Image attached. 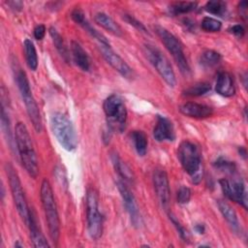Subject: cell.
Listing matches in <instances>:
<instances>
[{"label":"cell","mask_w":248,"mask_h":248,"mask_svg":"<svg viewBox=\"0 0 248 248\" xmlns=\"http://www.w3.org/2000/svg\"><path fill=\"white\" fill-rule=\"evenodd\" d=\"M204 10L211 14V15H215V16H222L227 10V5L225 2L220 1V0H213V1H208L206 2V4L204 5Z\"/></svg>","instance_id":"obj_31"},{"label":"cell","mask_w":248,"mask_h":248,"mask_svg":"<svg viewBox=\"0 0 248 248\" xmlns=\"http://www.w3.org/2000/svg\"><path fill=\"white\" fill-rule=\"evenodd\" d=\"M247 7H248V3L246 1H241L238 4V13L244 20H246L247 18Z\"/></svg>","instance_id":"obj_39"},{"label":"cell","mask_w":248,"mask_h":248,"mask_svg":"<svg viewBox=\"0 0 248 248\" xmlns=\"http://www.w3.org/2000/svg\"><path fill=\"white\" fill-rule=\"evenodd\" d=\"M153 137L157 141H172L175 139V133L172 122L166 116L157 115V122L153 129Z\"/></svg>","instance_id":"obj_16"},{"label":"cell","mask_w":248,"mask_h":248,"mask_svg":"<svg viewBox=\"0 0 248 248\" xmlns=\"http://www.w3.org/2000/svg\"><path fill=\"white\" fill-rule=\"evenodd\" d=\"M177 202L181 204H186L191 199V190L186 186H181L176 193Z\"/></svg>","instance_id":"obj_35"},{"label":"cell","mask_w":248,"mask_h":248,"mask_svg":"<svg viewBox=\"0 0 248 248\" xmlns=\"http://www.w3.org/2000/svg\"><path fill=\"white\" fill-rule=\"evenodd\" d=\"M23 46H24V53H25L26 63L32 71H36L38 68V55H37L36 47H35L33 42L29 39L24 40Z\"/></svg>","instance_id":"obj_26"},{"label":"cell","mask_w":248,"mask_h":248,"mask_svg":"<svg viewBox=\"0 0 248 248\" xmlns=\"http://www.w3.org/2000/svg\"><path fill=\"white\" fill-rule=\"evenodd\" d=\"M94 20L98 25L102 26L104 29L108 30L111 34L118 37H121L123 35V31L120 25L116 21H114L108 15L105 13H97L94 16Z\"/></svg>","instance_id":"obj_23"},{"label":"cell","mask_w":248,"mask_h":248,"mask_svg":"<svg viewBox=\"0 0 248 248\" xmlns=\"http://www.w3.org/2000/svg\"><path fill=\"white\" fill-rule=\"evenodd\" d=\"M221 59H222V56L219 52L212 49H206L201 54L200 63L202 66L205 68H212L217 64H219Z\"/></svg>","instance_id":"obj_29"},{"label":"cell","mask_w":248,"mask_h":248,"mask_svg":"<svg viewBox=\"0 0 248 248\" xmlns=\"http://www.w3.org/2000/svg\"><path fill=\"white\" fill-rule=\"evenodd\" d=\"M40 196L50 239L56 244L60 235V220L58 216L55 199L53 196V191L47 179H44L42 181Z\"/></svg>","instance_id":"obj_4"},{"label":"cell","mask_w":248,"mask_h":248,"mask_svg":"<svg viewBox=\"0 0 248 248\" xmlns=\"http://www.w3.org/2000/svg\"><path fill=\"white\" fill-rule=\"evenodd\" d=\"M27 226L29 227L30 238H31V241H32L34 247H37V248L49 247V244L47 243L46 237L44 236V234L39 227L36 214H35L34 210L31 208L29 211V221H28Z\"/></svg>","instance_id":"obj_18"},{"label":"cell","mask_w":248,"mask_h":248,"mask_svg":"<svg viewBox=\"0 0 248 248\" xmlns=\"http://www.w3.org/2000/svg\"><path fill=\"white\" fill-rule=\"evenodd\" d=\"M152 180H153L154 190L161 203V206L168 211L170 209V189L169 177L166 170L162 169H156L153 171Z\"/></svg>","instance_id":"obj_13"},{"label":"cell","mask_w":248,"mask_h":248,"mask_svg":"<svg viewBox=\"0 0 248 248\" xmlns=\"http://www.w3.org/2000/svg\"><path fill=\"white\" fill-rule=\"evenodd\" d=\"M211 89V85L208 82H198L183 91V95L187 97H199L206 94Z\"/></svg>","instance_id":"obj_30"},{"label":"cell","mask_w":248,"mask_h":248,"mask_svg":"<svg viewBox=\"0 0 248 248\" xmlns=\"http://www.w3.org/2000/svg\"><path fill=\"white\" fill-rule=\"evenodd\" d=\"M143 52L165 82L169 86L174 87L176 84L175 74L169 59L161 52L160 49L152 45H144Z\"/></svg>","instance_id":"obj_10"},{"label":"cell","mask_w":248,"mask_h":248,"mask_svg":"<svg viewBox=\"0 0 248 248\" xmlns=\"http://www.w3.org/2000/svg\"><path fill=\"white\" fill-rule=\"evenodd\" d=\"M122 18L130 25H132L133 27H135L137 30L140 31V32H143V33H148L147 32V29L146 27L144 26L143 23H141L139 19H137L135 16H131V15H128V14H124Z\"/></svg>","instance_id":"obj_34"},{"label":"cell","mask_w":248,"mask_h":248,"mask_svg":"<svg viewBox=\"0 0 248 248\" xmlns=\"http://www.w3.org/2000/svg\"><path fill=\"white\" fill-rule=\"evenodd\" d=\"M49 35L52 39V43L55 46V48L57 49V51L59 52V54L61 55V57L65 60V62H70V54H69V50L64 43V40L62 38V36L59 34V32L56 30L55 27L51 26L49 27Z\"/></svg>","instance_id":"obj_25"},{"label":"cell","mask_w":248,"mask_h":248,"mask_svg":"<svg viewBox=\"0 0 248 248\" xmlns=\"http://www.w3.org/2000/svg\"><path fill=\"white\" fill-rule=\"evenodd\" d=\"M98 47L100 49V52L104 59L116 71L118 72L122 77L126 78H131L134 76L133 69L126 63L124 59H122L121 56H119L109 46L107 45H98Z\"/></svg>","instance_id":"obj_14"},{"label":"cell","mask_w":248,"mask_h":248,"mask_svg":"<svg viewBox=\"0 0 248 248\" xmlns=\"http://www.w3.org/2000/svg\"><path fill=\"white\" fill-rule=\"evenodd\" d=\"M46 34V26L44 24H39L34 28V37L36 40L41 41Z\"/></svg>","instance_id":"obj_37"},{"label":"cell","mask_w":248,"mask_h":248,"mask_svg":"<svg viewBox=\"0 0 248 248\" xmlns=\"http://www.w3.org/2000/svg\"><path fill=\"white\" fill-rule=\"evenodd\" d=\"M216 92L224 97H232L235 93V86L232 75L228 72H220L217 76Z\"/></svg>","instance_id":"obj_19"},{"label":"cell","mask_w":248,"mask_h":248,"mask_svg":"<svg viewBox=\"0 0 248 248\" xmlns=\"http://www.w3.org/2000/svg\"><path fill=\"white\" fill-rule=\"evenodd\" d=\"M177 157L183 170L191 176L193 183L199 184L202 178V153L198 145L189 140H184L179 144Z\"/></svg>","instance_id":"obj_3"},{"label":"cell","mask_w":248,"mask_h":248,"mask_svg":"<svg viewBox=\"0 0 248 248\" xmlns=\"http://www.w3.org/2000/svg\"><path fill=\"white\" fill-rule=\"evenodd\" d=\"M86 223L89 236L98 240L103 233V216L99 211L98 192L93 187L86 192Z\"/></svg>","instance_id":"obj_7"},{"label":"cell","mask_w":248,"mask_h":248,"mask_svg":"<svg viewBox=\"0 0 248 248\" xmlns=\"http://www.w3.org/2000/svg\"><path fill=\"white\" fill-rule=\"evenodd\" d=\"M110 160L113 165L114 170L120 176L121 180H123L126 183H134L135 176L130 169V167L120 158V156L116 152H111L110 153Z\"/></svg>","instance_id":"obj_21"},{"label":"cell","mask_w":248,"mask_h":248,"mask_svg":"<svg viewBox=\"0 0 248 248\" xmlns=\"http://www.w3.org/2000/svg\"><path fill=\"white\" fill-rule=\"evenodd\" d=\"M109 132L121 133L127 123V108L124 100L117 94L109 95L103 104Z\"/></svg>","instance_id":"obj_5"},{"label":"cell","mask_w":248,"mask_h":248,"mask_svg":"<svg viewBox=\"0 0 248 248\" xmlns=\"http://www.w3.org/2000/svg\"><path fill=\"white\" fill-rule=\"evenodd\" d=\"M213 166L221 170V171H224L226 173H230V174H232L235 170V165L233 164V162H230L228 161L227 159H224V158H218L214 163H213Z\"/></svg>","instance_id":"obj_33"},{"label":"cell","mask_w":248,"mask_h":248,"mask_svg":"<svg viewBox=\"0 0 248 248\" xmlns=\"http://www.w3.org/2000/svg\"><path fill=\"white\" fill-rule=\"evenodd\" d=\"M131 138L134 142L135 149L140 156H144L147 151V137L144 132L135 130L131 133Z\"/></svg>","instance_id":"obj_27"},{"label":"cell","mask_w":248,"mask_h":248,"mask_svg":"<svg viewBox=\"0 0 248 248\" xmlns=\"http://www.w3.org/2000/svg\"><path fill=\"white\" fill-rule=\"evenodd\" d=\"M116 187L120 193L124 207L130 217L132 225L135 228H140L142 221H141V216H140V212L137 201L133 193L127 186V183L121 179H118L116 181Z\"/></svg>","instance_id":"obj_12"},{"label":"cell","mask_w":248,"mask_h":248,"mask_svg":"<svg viewBox=\"0 0 248 248\" xmlns=\"http://www.w3.org/2000/svg\"><path fill=\"white\" fill-rule=\"evenodd\" d=\"M169 217H170V220L171 221V223L174 225L176 231L178 232L180 237L186 241L189 239V236H188V232L185 231V229L183 228V226L178 222V220L175 218V216H173L171 213H169Z\"/></svg>","instance_id":"obj_36"},{"label":"cell","mask_w":248,"mask_h":248,"mask_svg":"<svg viewBox=\"0 0 248 248\" xmlns=\"http://www.w3.org/2000/svg\"><path fill=\"white\" fill-rule=\"evenodd\" d=\"M204 226L202 224H198L195 226V231L198 232V233H203L204 232Z\"/></svg>","instance_id":"obj_41"},{"label":"cell","mask_w":248,"mask_h":248,"mask_svg":"<svg viewBox=\"0 0 248 248\" xmlns=\"http://www.w3.org/2000/svg\"><path fill=\"white\" fill-rule=\"evenodd\" d=\"M1 128H2V132L3 135L6 139V141L10 147V149L12 151L15 150V142L16 140H14L13 137V133L11 130V122H10V118H9V113L6 111L5 107L1 106Z\"/></svg>","instance_id":"obj_24"},{"label":"cell","mask_w":248,"mask_h":248,"mask_svg":"<svg viewBox=\"0 0 248 248\" xmlns=\"http://www.w3.org/2000/svg\"><path fill=\"white\" fill-rule=\"evenodd\" d=\"M219 210L221 212V214L223 215L224 219L227 221V223L229 224V226L231 227V229L235 232V233H241V227L239 225V221L236 215V212L234 211V209L225 201L219 200L217 202Z\"/></svg>","instance_id":"obj_20"},{"label":"cell","mask_w":248,"mask_h":248,"mask_svg":"<svg viewBox=\"0 0 248 248\" xmlns=\"http://www.w3.org/2000/svg\"><path fill=\"white\" fill-rule=\"evenodd\" d=\"M71 17L72 19L78 23L80 27H82L93 39L97 40L98 43L100 45H107V46H109V43L108 41L107 40V38L102 34L100 33L99 31H97L91 24L90 22L87 20V18L85 17V15L84 13L79 9V8H76L72 11L71 13Z\"/></svg>","instance_id":"obj_15"},{"label":"cell","mask_w":248,"mask_h":248,"mask_svg":"<svg viewBox=\"0 0 248 248\" xmlns=\"http://www.w3.org/2000/svg\"><path fill=\"white\" fill-rule=\"evenodd\" d=\"M229 31H230V33L233 34L236 37H242L244 35V33H245V29H244V27L241 24H235V25L232 26L229 29Z\"/></svg>","instance_id":"obj_38"},{"label":"cell","mask_w":248,"mask_h":248,"mask_svg":"<svg viewBox=\"0 0 248 248\" xmlns=\"http://www.w3.org/2000/svg\"><path fill=\"white\" fill-rule=\"evenodd\" d=\"M71 51L73 60L76 63V65L82 71L87 72L90 69V59L86 53V51L83 49V47L80 46L79 43L76 41H72L71 43Z\"/></svg>","instance_id":"obj_22"},{"label":"cell","mask_w":248,"mask_h":248,"mask_svg":"<svg viewBox=\"0 0 248 248\" xmlns=\"http://www.w3.org/2000/svg\"><path fill=\"white\" fill-rule=\"evenodd\" d=\"M154 29L158 37L160 38V40L168 49V51L171 54L180 72L185 76L189 75L190 67L183 50V46L179 42V40L172 33H170L169 30H167L162 26L157 25L154 27Z\"/></svg>","instance_id":"obj_8"},{"label":"cell","mask_w":248,"mask_h":248,"mask_svg":"<svg viewBox=\"0 0 248 248\" xmlns=\"http://www.w3.org/2000/svg\"><path fill=\"white\" fill-rule=\"evenodd\" d=\"M12 68H13V72H14L15 81L19 90L20 96L24 103V106H25L27 114L30 118V121L32 122V125H33L35 131L37 133H40L43 129L42 117H41L39 107L33 97L27 75L16 61L12 62Z\"/></svg>","instance_id":"obj_1"},{"label":"cell","mask_w":248,"mask_h":248,"mask_svg":"<svg viewBox=\"0 0 248 248\" xmlns=\"http://www.w3.org/2000/svg\"><path fill=\"white\" fill-rule=\"evenodd\" d=\"M50 126L54 137L67 151H74L78 145L75 127L69 117L62 112H55L50 118Z\"/></svg>","instance_id":"obj_6"},{"label":"cell","mask_w":248,"mask_h":248,"mask_svg":"<svg viewBox=\"0 0 248 248\" xmlns=\"http://www.w3.org/2000/svg\"><path fill=\"white\" fill-rule=\"evenodd\" d=\"M179 111L192 118H207L213 114V108L209 106L198 104L195 102H187L179 107Z\"/></svg>","instance_id":"obj_17"},{"label":"cell","mask_w":248,"mask_h":248,"mask_svg":"<svg viewBox=\"0 0 248 248\" xmlns=\"http://www.w3.org/2000/svg\"><path fill=\"white\" fill-rule=\"evenodd\" d=\"M198 3L197 2H190V1H179L171 3L169 7V11L172 16L184 15L190 12H193L197 9Z\"/></svg>","instance_id":"obj_28"},{"label":"cell","mask_w":248,"mask_h":248,"mask_svg":"<svg viewBox=\"0 0 248 248\" xmlns=\"http://www.w3.org/2000/svg\"><path fill=\"white\" fill-rule=\"evenodd\" d=\"M223 194L232 202L240 204L247 209V190L244 181L241 178L227 179L222 178L219 180Z\"/></svg>","instance_id":"obj_11"},{"label":"cell","mask_w":248,"mask_h":248,"mask_svg":"<svg viewBox=\"0 0 248 248\" xmlns=\"http://www.w3.org/2000/svg\"><path fill=\"white\" fill-rule=\"evenodd\" d=\"M6 4L14 11L16 12H18L22 9L23 7V3L21 1H7Z\"/></svg>","instance_id":"obj_40"},{"label":"cell","mask_w":248,"mask_h":248,"mask_svg":"<svg viewBox=\"0 0 248 248\" xmlns=\"http://www.w3.org/2000/svg\"><path fill=\"white\" fill-rule=\"evenodd\" d=\"M5 170H6V174L8 176L10 190L12 193V197H13L16 208L20 218L22 219V221L26 225H28L30 208L28 207L19 176H18L16 169L14 168V166L11 163L5 164Z\"/></svg>","instance_id":"obj_9"},{"label":"cell","mask_w":248,"mask_h":248,"mask_svg":"<svg viewBox=\"0 0 248 248\" xmlns=\"http://www.w3.org/2000/svg\"><path fill=\"white\" fill-rule=\"evenodd\" d=\"M15 139L22 167L32 178H36L39 174L38 159L34 150L32 139L26 126L22 122H17L16 124Z\"/></svg>","instance_id":"obj_2"},{"label":"cell","mask_w":248,"mask_h":248,"mask_svg":"<svg viewBox=\"0 0 248 248\" xmlns=\"http://www.w3.org/2000/svg\"><path fill=\"white\" fill-rule=\"evenodd\" d=\"M202 29L205 32H218L221 30L222 23L220 20L210 17V16H205L202 20L201 23Z\"/></svg>","instance_id":"obj_32"}]
</instances>
